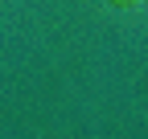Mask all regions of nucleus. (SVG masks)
I'll return each mask as SVG.
<instances>
[{
    "label": "nucleus",
    "mask_w": 148,
    "mask_h": 139,
    "mask_svg": "<svg viewBox=\"0 0 148 139\" xmlns=\"http://www.w3.org/2000/svg\"><path fill=\"white\" fill-rule=\"evenodd\" d=\"M115 4H136V0H115Z\"/></svg>",
    "instance_id": "f257e3e1"
}]
</instances>
